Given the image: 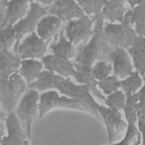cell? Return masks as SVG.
Listing matches in <instances>:
<instances>
[{
    "label": "cell",
    "instance_id": "1",
    "mask_svg": "<svg viewBox=\"0 0 145 145\" xmlns=\"http://www.w3.org/2000/svg\"><path fill=\"white\" fill-rule=\"evenodd\" d=\"M103 26L104 20H96L93 36L88 43L79 44L76 48L75 56L72 62L83 67L91 68L96 61L107 60L108 54L114 47L107 41Z\"/></svg>",
    "mask_w": 145,
    "mask_h": 145
},
{
    "label": "cell",
    "instance_id": "2",
    "mask_svg": "<svg viewBox=\"0 0 145 145\" xmlns=\"http://www.w3.org/2000/svg\"><path fill=\"white\" fill-rule=\"evenodd\" d=\"M131 9H130L125 13L121 23H104L103 30L105 36L110 44L114 47L127 49L132 47L138 36L131 23Z\"/></svg>",
    "mask_w": 145,
    "mask_h": 145
},
{
    "label": "cell",
    "instance_id": "3",
    "mask_svg": "<svg viewBox=\"0 0 145 145\" xmlns=\"http://www.w3.org/2000/svg\"><path fill=\"white\" fill-rule=\"evenodd\" d=\"M27 87V83L18 72L7 79H0V109L7 115L14 112Z\"/></svg>",
    "mask_w": 145,
    "mask_h": 145
},
{
    "label": "cell",
    "instance_id": "4",
    "mask_svg": "<svg viewBox=\"0 0 145 145\" xmlns=\"http://www.w3.org/2000/svg\"><path fill=\"white\" fill-rule=\"evenodd\" d=\"M29 89L20 101L15 113L22 127H25V132L28 139L31 137L32 124L39 117V103L40 96L37 90Z\"/></svg>",
    "mask_w": 145,
    "mask_h": 145
},
{
    "label": "cell",
    "instance_id": "5",
    "mask_svg": "<svg viewBox=\"0 0 145 145\" xmlns=\"http://www.w3.org/2000/svg\"><path fill=\"white\" fill-rule=\"evenodd\" d=\"M57 89L61 95L74 98L86 107L96 117H100L98 111V103L96 102L89 88L86 85L76 84L72 82L70 77H63L56 85Z\"/></svg>",
    "mask_w": 145,
    "mask_h": 145
},
{
    "label": "cell",
    "instance_id": "6",
    "mask_svg": "<svg viewBox=\"0 0 145 145\" xmlns=\"http://www.w3.org/2000/svg\"><path fill=\"white\" fill-rule=\"evenodd\" d=\"M30 9L25 16L13 26L16 34V42L13 47V53L16 54L20 41L24 36L35 32L40 20L48 15L49 6L42 7L36 2L30 3Z\"/></svg>",
    "mask_w": 145,
    "mask_h": 145
},
{
    "label": "cell",
    "instance_id": "7",
    "mask_svg": "<svg viewBox=\"0 0 145 145\" xmlns=\"http://www.w3.org/2000/svg\"><path fill=\"white\" fill-rule=\"evenodd\" d=\"M63 108L75 109L89 113V109L83 104L74 98L65 95H61L57 91L50 90L40 95L39 103V117L43 116L52 109Z\"/></svg>",
    "mask_w": 145,
    "mask_h": 145
},
{
    "label": "cell",
    "instance_id": "8",
    "mask_svg": "<svg viewBox=\"0 0 145 145\" xmlns=\"http://www.w3.org/2000/svg\"><path fill=\"white\" fill-rule=\"evenodd\" d=\"M94 22L88 15L67 22L65 27L66 38L74 45L81 43H88L93 35Z\"/></svg>",
    "mask_w": 145,
    "mask_h": 145
},
{
    "label": "cell",
    "instance_id": "9",
    "mask_svg": "<svg viewBox=\"0 0 145 145\" xmlns=\"http://www.w3.org/2000/svg\"><path fill=\"white\" fill-rule=\"evenodd\" d=\"M52 39L45 41L39 37L36 32H32L20 44L16 54L21 60L42 58L47 53Z\"/></svg>",
    "mask_w": 145,
    "mask_h": 145
},
{
    "label": "cell",
    "instance_id": "10",
    "mask_svg": "<svg viewBox=\"0 0 145 145\" xmlns=\"http://www.w3.org/2000/svg\"><path fill=\"white\" fill-rule=\"evenodd\" d=\"M48 14L58 17L62 22L86 15L76 0H55L49 5Z\"/></svg>",
    "mask_w": 145,
    "mask_h": 145
},
{
    "label": "cell",
    "instance_id": "11",
    "mask_svg": "<svg viewBox=\"0 0 145 145\" xmlns=\"http://www.w3.org/2000/svg\"><path fill=\"white\" fill-rule=\"evenodd\" d=\"M107 61L113 65V74L118 78H125L133 73L134 65L124 48L114 47L108 54Z\"/></svg>",
    "mask_w": 145,
    "mask_h": 145
},
{
    "label": "cell",
    "instance_id": "12",
    "mask_svg": "<svg viewBox=\"0 0 145 145\" xmlns=\"http://www.w3.org/2000/svg\"><path fill=\"white\" fill-rule=\"evenodd\" d=\"M8 135L4 136L1 145H30L25 132L15 112L8 114L5 119Z\"/></svg>",
    "mask_w": 145,
    "mask_h": 145
},
{
    "label": "cell",
    "instance_id": "13",
    "mask_svg": "<svg viewBox=\"0 0 145 145\" xmlns=\"http://www.w3.org/2000/svg\"><path fill=\"white\" fill-rule=\"evenodd\" d=\"M44 68L64 78L72 76L75 78L78 72L74 67L73 62L69 59L53 54L47 55L41 58Z\"/></svg>",
    "mask_w": 145,
    "mask_h": 145
},
{
    "label": "cell",
    "instance_id": "14",
    "mask_svg": "<svg viewBox=\"0 0 145 145\" xmlns=\"http://www.w3.org/2000/svg\"><path fill=\"white\" fill-rule=\"evenodd\" d=\"M125 117L127 121V131L123 140L116 144L110 145H130L140 132L136 127L137 122L136 103L134 101L129 100L126 103L123 108Z\"/></svg>",
    "mask_w": 145,
    "mask_h": 145
},
{
    "label": "cell",
    "instance_id": "15",
    "mask_svg": "<svg viewBox=\"0 0 145 145\" xmlns=\"http://www.w3.org/2000/svg\"><path fill=\"white\" fill-rule=\"evenodd\" d=\"M126 13L123 0H108L102 11L98 14L91 16L94 23L97 19H107L111 23L116 22L121 23Z\"/></svg>",
    "mask_w": 145,
    "mask_h": 145
},
{
    "label": "cell",
    "instance_id": "16",
    "mask_svg": "<svg viewBox=\"0 0 145 145\" xmlns=\"http://www.w3.org/2000/svg\"><path fill=\"white\" fill-rule=\"evenodd\" d=\"M29 3L28 0H10L6 7V16L1 29L14 26L17 21L24 18L27 14Z\"/></svg>",
    "mask_w": 145,
    "mask_h": 145
},
{
    "label": "cell",
    "instance_id": "17",
    "mask_svg": "<svg viewBox=\"0 0 145 145\" xmlns=\"http://www.w3.org/2000/svg\"><path fill=\"white\" fill-rule=\"evenodd\" d=\"M62 26V21L58 17L48 14L42 17L36 27L38 36L47 41L57 36V33Z\"/></svg>",
    "mask_w": 145,
    "mask_h": 145
},
{
    "label": "cell",
    "instance_id": "18",
    "mask_svg": "<svg viewBox=\"0 0 145 145\" xmlns=\"http://www.w3.org/2000/svg\"><path fill=\"white\" fill-rule=\"evenodd\" d=\"M73 64L78 72L77 76L75 78L76 82L81 84L86 85L89 88L92 95L98 98L99 100L104 102L106 100V97H105L97 88L98 81L92 73V67H83L74 63Z\"/></svg>",
    "mask_w": 145,
    "mask_h": 145
},
{
    "label": "cell",
    "instance_id": "19",
    "mask_svg": "<svg viewBox=\"0 0 145 145\" xmlns=\"http://www.w3.org/2000/svg\"><path fill=\"white\" fill-rule=\"evenodd\" d=\"M49 49L52 54L63 57L70 60L75 56L76 47L66 38L65 30L61 29L59 33V40L54 39L50 43Z\"/></svg>",
    "mask_w": 145,
    "mask_h": 145
},
{
    "label": "cell",
    "instance_id": "20",
    "mask_svg": "<svg viewBox=\"0 0 145 145\" xmlns=\"http://www.w3.org/2000/svg\"><path fill=\"white\" fill-rule=\"evenodd\" d=\"M21 60L17 54L9 50L0 51V79H7L18 72Z\"/></svg>",
    "mask_w": 145,
    "mask_h": 145
},
{
    "label": "cell",
    "instance_id": "21",
    "mask_svg": "<svg viewBox=\"0 0 145 145\" xmlns=\"http://www.w3.org/2000/svg\"><path fill=\"white\" fill-rule=\"evenodd\" d=\"M63 77L56 74L55 72L43 70L36 80L27 85L29 89H34L39 92L56 89V85Z\"/></svg>",
    "mask_w": 145,
    "mask_h": 145
},
{
    "label": "cell",
    "instance_id": "22",
    "mask_svg": "<svg viewBox=\"0 0 145 145\" xmlns=\"http://www.w3.org/2000/svg\"><path fill=\"white\" fill-rule=\"evenodd\" d=\"M126 50L132 58L136 70L143 77L145 74V38L138 36L132 47Z\"/></svg>",
    "mask_w": 145,
    "mask_h": 145
},
{
    "label": "cell",
    "instance_id": "23",
    "mask_svg": "<svg viewBox=\"0 0 145 145\" xmlns=\"http://www.w3.org/2000/svg\"><path fill=\"white\" fill-rule=\"evenodd\" d=\"M43 68L44 65L42 61L32 58L25 59L21 60L18 73L28 85L36 80Z\"/></svg>",
    "mask_w": 145,
    "mask_h": 145
},
{
    "label": "cell",
    "instance_id": "24",
    "mask_svg": "<svg viewBox=\"0 0 145 145\" xmlns=\"http://www.w3.org/2000/svg\"><path fill=\"white\" fill-rule=\"evenodd\" d=\"M140 76L139 71L136 70L131 75L120 80V89L126 96L134 95L142 87L143 80Z\"/></svg>",
    "mask_w": 145,
    "mask_h": 145
},
{
    "label": "cell",
    "instance_id": "25",
    "mask_svg": "<svg viewBox=\"0 0 145 145\" xmlns=\"http://www.w3.org/2000/svg\"><path fill=\"white\" fill-rule=\"evenodd\" d=\"M98 111L100 116L102 118L105 127H106L108 142L110 143H113L116 140L118 135L116 133L114 121L111 115L110 109L108 107L103 106V105H98Z\"/></svg>",
    "mask_w": 145,
    "mask_h": 145
},
{
    "label": "cell",
    "instance_id": "26",
    "mask_svg": "<svg viewBox=\"0 0 145 145\" xmlns=\"http://www.w3.org/2000/svg\"><path fill=\"white\" fill-rule=\"evenodd\" d=\"M85 14L91 17L100 13L108 0H76Z\"/></svg>",
    "mask_w": 145,
    "mask_h": 145
},
{
    "label": "cell",
    "instance_id": "27",
    "mask_svg": "<svg viewBox=\"0 0 145 145\" xmlns=\"http://www.w3.org/2000/svg\"><path fill=\"white\" fill-rule=\"evenodd\" d=\"M16 42V34L13 26H8L0 29V51H10Z\"/></svg>",
    "mask_w": 145,
    "mask_h": 145
},
{
    "label": "cell",
    "instance_id": "28",
    "mask_svg": "<svg viewBox=\"0 0 145 145\" xmlns=\"http://www.w3.org/2000/svg\"><path fill=\"white\" fill-rule=\"evenodd\" d=\"M113 72V65L107 60L97 61L92 67V73L97 81L102 80Z\"/></svg>",
    "mask_w": 145,
    "mask_h": 145
},
{
    "label": "cell",
    "instance_id": "29",
    "mask_svg": "<svg viewBox=\"0 0 145 145\" xmlns=\"http://www.w3.org/2000/svg\"><path fill=\"white\" fill-rule=\"evenodd\" d=\"M126 102V95L122 90H118L107 95L104 103L110 108L123 109Z\"/></svg>",
    "mask_w": 145,
    "mask_h": 145
},
{
    "label": "cell",
    "instance_id": "30",
    "mask_svg": "<svg viewBox=\"0 0 145 145\" xmlns=\"http://www.w3.org/2000/svg\"><path fill=\"white\" fill-rule=\"evenodd\" d=\"M98 88L102 90L104 94L108 95L120 89V80L116 76H109L104 80L98 81Z\"/></svg>",
    "mask_w": 145,
    "mask_h": 145
},
{
    "label": "cell",
    "instance_id": "31",
    "mask_svg": "<svg viewBox=\"0 0 145 145\" xmlns=\"http://www.w3.org/2000/svg\"><path fill=\"white\" fill-rule=\"evenodd\" d=\"M136 94L137 96L136 103L137 120L145 121V82L140 90Z\"/></svg>",
    "mask_w": 145,
    "mask_h": 145
},
{
    "label": "cell",
    "instance_id": "32",
    "mask_svg": "<svg viewBox=\"0 0 145 145\" xmlns=\"http://www.w3.org/2000/svg\"><path fill=\"white\" fill-rule=\"evenodd\" d=\"M145 17V0L131 9L130 14L131 23L133 26Z\"/></svg>",
    "mask_w": 145,
    "mask_h": 145
},
{
    "label": "cell",
    "instance_id": "33",
    "mask_svg": "<svg viewBox=\"0 0 145 145\" xmlns=\"http://www.w3.org/2000/svg\"><path fill=\"white\" fill-rule=\"evenodd\" d=\"M110 109L111 115L113 116L114 121L117 134L118 135L121 131H123L127 127V125L123 120V118L121 117V114L119 110L116 109H113V108H110Z\"/></svg>",
    "mask_w": 145,
    "mask_h": 145
},
{
    "label": "cell",
    "instance_id": "34",
    "mask_svg": "<svg viewBox=\"0 0 145 145\" xmlns=\"http://www.w3.org/2000/svg\"><path fill=\"white\" fill-rule=\"evenodd\" d=\"M135 30L138 36L145 38V17L135 24Z\"/></svg>",
    "mask_w": 145,
    "mask_h": 145
},
{
    "label": "cell",
    "instance_id": "35",
    "mask_svg": "<svg viewBox=\"0 0 145 145\" xmlns=\"http://www.w3.org/2000/svg\"><path fill=\"white\" fill-rule=\"evenodd\" d=\"M138 129L142 135V143L140 145H145V121L137 120Z\"/></svg>",
    "mask_w": 145,
    "mask_h": 145
},
{
    "label": "cell",
    "instance_id": "36",
    "mask_svg": "<svg viewBox=\"0 0 145 145\" xmlns=\"http://www.w3.org/2000/svg\"><path fill=\"white\" fill-rule=\"evenodd\" d=\"M7 131L6 125L5 121H0V143H1L3 138L5 136Z\"/></svg>",
    "mask_w": 145,
    "mask_h": 145
},
{
    "label": "cell",
    "instance_id": "37",
    "mask_svg": "<svg viewBox=\"0 0 145 145\" xmlns=\"http://www.w3.org/2000/svg\"><path fill=\"white\" fill-rule=\"evenodd\" d=\"M124 2H127L130 5L131 9H133L135 7L142 3L143 0H123Z\"/></svg>",
    "mask_w": 145,
    "mask_h": 145
},
{
    "label": "cell",
    "instance_id": "38",
    "mask_svg": "<svg viewBox=\"0 0 145 145\" xmlns=\"http://www.w3.org/2000/svg\"><path fill=\"white\" fill-rule=\"evenodd\" d=\"M28 1H29V3L36 2L38 3H41L44 5H48L49 6L54 3L55 0H28Z\"/></svg>",
    "mask_w": 145,
    "mask_h": 145
},
{
    "label": "cell",
    "instance_id": "39",
    "mask_svg": "<svg viewBox=\"0 0 145 145\" xmlns=\"http://www.w3.org/2000/svg\"><path fill=\"white\" fill-rule=\"evenodd\" d=\"M7 114L0 109V121H5Z\"/></svg>",
    "mask_w": 145,
    "mask_h": 145
},
{
    "label": "cell",
    "instance_id": "40",
    "mask_svg": "<svg viewBox=\"0 0 145 145\" xmlns=\"http://www.w3.org/2000/svg\"><path fill=\"white\" fill-rule=\"evenodd\" d=\"M9 2V0H0V4L3 6L7 7L8 3Z\"/></svg>",
    "mask_w": 145,
    "mask_h": 145
},
{
    "label": "cell",
    "instance_id": "41",
    "mask_svg": "<svg viewBox=\"0 0 145 145\" xmlns=\"http://www.w3.org/2000/svg\"><path fill=\"white\" fill-rule=\"evenodd\" d=\"M143 80L144 82H145V74H144V76L143 77Z\"/></svg>",
    "mask_w": 145,
    "mask_h": 145
},
{
    "label": "cell",
    "instance_id": "42",
    "mask_svg": "<svg viewBox=\"0 0 145 145\" xmlns=\"http://www.w3.org/2000/svg\"><path fill=\"white\" fill-rule=\"evenodd\" d=\"M0 145H1V144H0Z\"/></svg>",
    "mask_w": 145,
    "mask_h": 145
}]
</instances>
